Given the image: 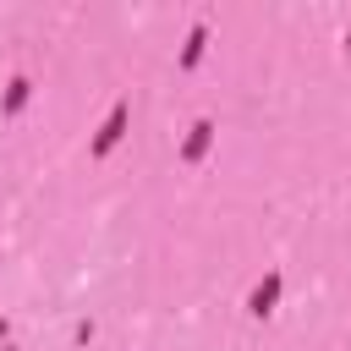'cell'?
<instances>
[{
	"mask_svg": "<svg viewBox=\"0 0 351 351\" xmlns=\"http://www.w3.org/2000/svg\"><path fill=\"white\" fill-rule=\"evenodd\" d=\"M27 88H33L27 77H11V88H5V115H16V110L27 104Z\"/></svg>",
	"mask_w": 351,
	"mask_h": 351,
	"instance_id": "cell-5",
	"label": "cell"
},
{
	"mask_svg": "<svg viewBox=\"0 0 351 351\" xmlns=\"http://www.w3.org/2000/svg\"><path fill=\"white\" fill-rule=\"evenodd\" d=\"M203 44H208V27H203V22H192V33H186V49H181V71H192V66L203 60Z\"/></svg>",
	"mask_w": 351,
	"mask_h": 351,
	"instance_id": "cell-4",
	"label": "cell"
},
{
	"mask_svg": "<svg viewBox=\"0 0 351 351\" xmlns=\"http://www.w3.org/2000/svg\"><path fill=\"white\" fill-rule=\"evenodd\" d=\"M208 143H214V121H197V126L186 132V143H181V159H186V165H197V159L208 154Z\"/></svg>",
	"mask_w": 351,
	"mask_h": 351,
	"instance_id": "cell-3",
	"label": "cell"
},
{
	"mask_svg": "<svg viewBox=\"0 0 351 351\" xmlns=\"http://www.w3.org/2000/svg\"><path fill=\"white\" fill-rule=\"evenodd\" d=\"M346 49H351V27H346Z\"/></svg>",
	"mask_w": 351,
	"mask_h": 351,
	"instance_id": "cell-6",
	"label": "cell"
},
{
	"mask_svg": "<svg viewBox=\"0 0 351 351\" xmlns=\"http://www.w3.org/2000/svg\"><path fill=\"white\" fill-rule=\"evenodd\" d=\"M126 121H132V104H126V99H115V104H110V115H104V126H99V137H93V159H104V154L126 137Z\"/></svg>",
	"mask_w": 351,
	"mask_h": 351,
	"instance_id": "cell-1",
	"label": "cell"
},
{
	"mask_svg": "<svg viewBox=\"0 0 351 351\" xmlns=\"http://www.w3.org/2000/svg\"><path fill=\"white\" fill-rule=\"evenodd\" d=\"M280 291H285V274H280V269H274V274H263V280L247 291V313H252V318H269V313H274V302H280Z\"/></svg>",
	"mask_w": 351,
	"mask_h": 351,
	"instance_id": "cell-2",
	"label": "cell"
},
{
	"mask_svg": "<svg viewBox=\"0 0 351 351\" xmlns=\"http://www.w3.org/2000/svg\"><path fill=\"white\" fill-rule=\"evenodd\" d=\"M5 351H11V346H5Z\"/></svg>",
	"mask_w": 351,
	"mask_h": 351,
	"instance_id": "cell-7",
	"label": "cell"
}]
</instances>
